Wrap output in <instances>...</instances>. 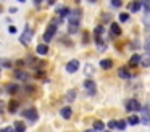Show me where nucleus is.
Instances as JSON below:
<instances>
[{
	"label": "nucleus",
	"instance_id": "obj_1",
	"mask_svg": "<svg viewBox=\"0 0 150 132\" xmlns=\"http://www.w3.org/2000/svg\"><path fill=\"white\" fill-rule=\"evenodd\" d=\"M79 24H81V10H74L69 15V28H68L69 34H76L79 31Z\"/></svg>",
	"mask_w": 150,
	"mask_h": 132
},
{
	"label": "nucleus",
	"instance_id": "obj_2",
	"mask_svg": "<svg viewBox=\"0 0 150 132\" xmlns=\"http://www.w3.org/2000/svg\"><path fill=\"white\" fill-rule=\"evenodd\" d=\"M57 24H58V19H53V21L47 26L45 32H44V40H45V44H49V42L55 37V34H57Z\"/></svg>",
	"mask_w": 150,
	"mask_h": 132
},
{
	"label": "nucleus",
	"instance_id": "obj_3",
	"mask_svg": "<svg viewBox=\"0 0 150 132\" xmlns=\"http://www.w3.org/2000/svg\"><path fill=\"white\" fill-rule=\"evenodd\" d=\"M33 37H34V29L29 28V26H26L23 34H21V37H20V42L23 45H29V42L33 40Z\"/></svg>",
	"mask_w": 150,
	"mask_h": 132
},
{
	"label": "nucleus",
	"instance_id": "obj_4",
	"mask_svg": "<svg viewBox=\"0 0 150 132\" xmlns=\"http://www.w3.org/2000/svg\"><path fill=\"white\" fill-rule=\"evenodd\" d=\"M140 108H142V106H140V103H139V100H137V98H129L126 102V111H129V113L139 111Z\"/></svg>",
	"mask_w": 150,
	"mask_h": 132
},
{
	"label": "nucleus",
	"instance_id": "obj_5",
	"mask_svg": "<svg viewBox=\"0 0 150 132\" xmlns=\"http://www.w3.org/2000/svg\"><path fill=\"white\" fill-rule=\"evenodd\" d=\"M21 116L23 118H28L29 121H37V118H39V114H37V109H34V108H26V109H23L21 111Z\"/></svg>",
	"mask_w": 150,
	"mask_h": 132
},
{
	"label": "nucleus",
	"instance_id": "obj_6",
	"mask_svg": "<svg viewBox=\"0 0 150 132\" xmlns=\"http://www.w3.org/2000/svg\"><path fill=\"white\" fill-rule=\"evenodd\" d=\"M84 89H86V92H87L89 95H95V92H97V85H95V82L92 79H86L84 80Z\"/></svg>",
	"mask_w": 150,
	"mask_h": 132
},
{
	"label": "nucleus",
	"instance_id": "obj_7",
	"mask_svg": "<svg viewBox=\"0 0 150 132\" xmlns=\"http://www.w3.org/2000/svg\"><path fill=\"white\" fill-rule=\"evenodd\" d=\"M142 6H144V5H142V0H132V2H129L127 8H129V11L136 13V11H139Z\"/></svg>",
	"mask_w": 150,
	"mask_h": 132
},
{
	"label": "nucleus",
	"instance_id": "obj_8",
	"mask_svg": "<svg viewBox=\"0 0 150 132\" xmlns=\"http://www.w3.org/2000/svg\"><path fill=\"white\" fill-rule=\"evenodd\" d=\"M78 69H79V61L78 60L68 61V64H66V71H68V73H76Z\"/></svg>",
	"mask_w": 150,
	"mask_h": 132
},
{
	"label": "nucleus",
	"instance_id": "obj_9",
	"mask_svg": "<svg viewBox=\"0 0 150 132\" xmlns=\"http://www.w3.org/2000/svg\"><path fill=\"white\" fill-rule=\"evenodd\" d=\"M140 122H144L145 126H150V113H149V106L142 109V116H140Z\"/></svg>",
	"mask_w": 150,
	"mask_h": 132
},
{
	"label": "nucleus",
	"instance_id": "obj_10",
	"mask_svg": "<svg viewBox=\"0 0 150 132\" xmlns=\"http://www.w3.org/2000/svg\"><path fill=\"white\" fill-rule=\"evenodd\" d=\"M118 76H120V79H131L132 74H131V71L127 68H120L118 69Z\"/></svg>",
	"mask_w": 150,
	"mask_h": 132
},
{
	"label": "nucleus",
	"instance_id": "obj_11",
	"mask_svg": "<svg viewBox=\"0 0 150 132\" xmlns=\"http://www.w3.org/2000/svg\"><path fill=\"white\" fill-rule=\"evenodd\" d=\"M60 114H62L65 119H69V118H71V114H73L71 106H63V108L60 109Z\"/></svg>",
	"mask_w": 150,
	"mask_h": 132
},
{
	"label": "nucleus",
	"instance_id": "obj_12",
	"mask_svg": "<svg viewBox=\"0 0 150 132\" xmlns=\"http://www.w3.org/2000/svg\"><path fill=\"white\" fill-rule=\"evenodd\" d=\"M121 34V28L118 23H111L110 26V35H120Z\"/></svg>",
	"mask_w": 150,
	"mask_h": 132
},
{
	"label": "nucleus",
	"instance_id": "obj_13",
	"mask_svg": "<svg viewBox=\"0 0 150 132\" xmlns=\"http://www.w3.org/2000/svg\"><path fill=\"white\" fill-rule=\"evenodd\" d=\"M5 90H7V93H10V95H15L16 92H20V85H18V84H8Z\"/></svg>",
	"mask_w": 150,
	"mask_h": 132
},
{
	"label": "nucleus",
	"instance_id": "obj_14",
	"mask_svg": "<svg viewBox=\"0 0 150 132\" xmlns=\"http://www.w3.org/2000/svg\"><path fill=\"white\" fill-rule=\"evenodd\" d=\"M139 63H140V55L134 53L132 56H131V60H129V68H134V66H137Z\"/></svg>",
	"mask_w": 150,
	"mask_h": 132
},
{
	"label": "nucleus",
	"instance_id": "obj_15",
	"mask_svg": "<svg viewBox=\"0 0 150 132\" xmlns=\"http://www.w3.org/2000/svg\"><path fill=\"white\" fill-rule=\"evenodd\" d=\"M36 52L39 55H47V53H49V47H47V44H40V45H37Z\"/></svg>",
	"mask_w": 150,
	"mask_h": 132
},
{
	"label": "nucleus",
	"instance_id": "obj_16",
	"mask_svg": "<svg viewBox=\"0 0 150 132\" xmlns=\"http://www.w3.org/2000/svg\"><path fill=\"white\" fill-rule=\"evenodd\" d=\"M15 77H16V79H21V80H26L28 77H29V74L21 71V69H18V71H15Z\"/></svg>",
	"mask_w": 150,
	"mask_h": 132
},
{
	"label": "nucleus",
	"instance_id": "obj_17",
	"mask_svg": "<svg viewBox=\"0 0 150 132\" xmlns=\"http://www.w3.org/2000/svg\"><path fill=\"white\" fill-rule=\"evenodd\" d=\"M139 122H140V118L136 114H131L129 118H127V124H131V126H137Z\"/></svg>",
	"mask_w": 150,
	"mask_h": 132
},
{
	"label": "nucleus",
	"instance_id": "obj_18",
	"mask_svg": "<svg viewBox=\"0 0 150 132\" xmlns=\"http://www.w3.org/2000/svg\"><path fill=\"white\" fill-rule=\"evenodd\" d=\"M13 129H15V132H24L26 131V126H24L21 121H16L13 124Z\"/></svg>",
	"mask_w": 150,
	"mask_h": 132
},
{
	"label": "nucleus",
	"instance_id": "obj_19",
	"mask_svg": "<svg viewBox=\"0 0 150 132\" xmlns=\"http://www.w3.org/2000/svg\"><path fill=\"white\" fill-rule=\"evenodd\" d=\"M100 66L103 68V69H110V68L113 66V61H111L110 58H105V60L100 61Z\"/></svg>",
	"mask_w": 150,
	"mask_h": 132
},
{
	"label": "nucleus",
	"instance_id": "obj_20",
	"mask_svg": "<svg viewBox=\"0 0 150 132\" xmlns=\"http://www.w3.org/2000/svg\"><path fill=\"white\" fill-rule=\"evenodd\" d=\"M18 105H20V103H18L16 100H11V102L8 103V111H10V113H15V111L18 109Z\"/></svg>",
	"mask_w": 150,
	"mask_h": 132
},
{
	"label": "nucleus",
	"instance_id": "obj_21",
	"mask_svg": "<svg viewBox=\"0 0 150 132\" xmlns=\"http://www.w3.org/2000/svg\"><path fill=\"white\" fill-rule=\"evenodd\" d=\"M58 15H60V18H65V16L71 15V10L66 8V6H63V8H58Z\"/></svg>",
	"mask_w": 150,
	"mask_h": 132
},
{
	"label": "nucleus",
	"instance_id": "obj_22",
	"mask_svg": "<svg viewBox=\"0 0 150 132\" xmlns=\"http://www.w3.org/2000/svg\"><path fill=\"white\" fill-rule=\"evenodd\" d=\"M140 64H142V66H145V68H147V66H150V56H149L147 53L144 55V58L140 56Z\"/></svg>",
	"mask_w": 150,
	"mask_h": 132
},
{
	"label": "nucleus",
	"instance_id": "obj_23",
	"mask_svg": "<svg viewBox=\"0 0 150 132\" xmlns=\"http://www.w3.org/2000/svg\"><path fill=\"white\" fill-rule=\"evenodd\" d=\"M126 126H127V122L123 121V119H121V121H116V129L118 131H126Z\"/></svg>",
	"mask_w": 150,
	"mask_h": 132
},
{
	"label": "nucleus",
	"instance_id": "obj_24",
	"mask_svg": "<svg viewBox=\"0 0 150 132\" xmlns=\"http://www.w3.org/2000/svg\"><path fill=\"white\" fill-rule=\"evenodd\" d=\"M74 98H76V92L74 90H68V93H66V100H68V102H73Z\"/></svg>",
	"mask_w": 150,
	"mask_h": 132
},
{
	"label": "nucleus",
	"instance_id": "obj_25",
	"mask_svg": "<svg viewBox=\"0 0 150 132\" xmlns=\"http://www.w3.org/2000/svg\"><path fill=\"white\" fill-rule=\"evenodd\" d=\"M103 127H105V124L102 121H95L94 122V129H95V131H103Z\"/></svg>",
	"mask_w": 150,
	"mask_h": 132
},
{
	"label": "nucleus",
	"instance_id": "obj_26",
	"mask_svg": "<svg viewBox=\"0 0 150 132\" xmlns=\"http://www.w3.org/2000/svg\"><path fill=\"white\" fill-rule=\"evenodd\" d=\"M144 24H145L147 29H150V13H145V15H144Z\"/></svg>",
	"mask_w": 150,
	"mask_h": 132
},
{
	"label": "nucleus",
	"instance_id": "obj_27",
	"mask_svg": "<svg viewBox=\"0 0 150 132\" xmlns=\"http://www.w3.org/2000/svg\"><path fill=\"white\" fill-rule=\"evenodd\" d=\"M110 3H111V6H113V8H120V6L123 5V2H121V0H110Z\"/></svg>",
	"mask_w": 150,
	"mask_h": 132
},
{
	"label": "nucleus",
	"instance_id": "obj_28",
	"mask_svg": "<svg viewBox=\"0 0 150 132\" xmlns=\"http://www.w3.org/2000/svg\"><path fill=\"white\" fill-rule=\"evenodd\" d=\"M120 21H121V23L129 21V15H127V13H120Z\"/></svg>",
	"mask_w": 150,
	"mask_h": 132
},
{
	"label": "nucleus",
	"instance_id": "obj_29",
	"mask_svg": "<svg viewBox=\"0 0 150 132\" xmlns=\"http://www.w3.org/2000/svg\"><path fill=\"white\" fill-rule=\"evenodd\" d=\"M142 5L145 8V13H150V0H142Z\"/></svg>",
	"mask_w": 150,
	"mask_h": 132
},
{
	"label": "nucleus",
	"instance_id": "obj_30",
	"mask_svg": "<svg viewBox=\"0 0 150 132\" xmlns=\"http://www.w3.org/2000/svg\"><path fill=\"white\" fill-rule=\"evenodd\" d=\"M103 31H105V29L102 28V26H97V28H95V31H94V34L95 35H102V34H103Z\"/></svg>",
	"mask_w": 150,
	"mask_h": 132
},
{
	"label": "nucleus",
	"instance_id": "obj_31",
	"mask_svg": "<svg viewBox=\"0 0 150 132\" xmlns=\"http://www.w3.org/2000/svg\"><path fill=\"white\" fill-rule=\"evenodd\" d=\"M0 63L4 64L5 68H11V63H10V61H7V60H0Z\"/></svg>",
	"mask_w": 150,
	"mask_h": 132
},
{
	"label": "nucleus",
	"instance_id": "obj_32",
	"mask_svg": "<svg viewBox=\"0 0 150 132\" xmlns=\"http://www.w3.org/2000/svg\"><path fill=\"white\" fill-rule=\"evenodd\" d=\"M0 132H15V129L8 126V127H4V129H0Z\"/></svg>",
	"mask_w": 150,
	"mask_h": 132
},
{
	"label": "nucleus",
	"instance_id": "obj_33",
	"mask_svg": "<svg viewBox=\"0 0 150 132\" xmlns=\"http://www.w3.org/2000/svg\"><path fill=\"white\" fill-rule=\"evenodd\" d=\"M108 127L115 129V127H116V121H110V122H108Z\"/></svg>",
	"mask_w": 150,
	"mask_h": 132
},
{
	"label": "nucleus",
	"instance_id": "obj_34",
	"mask_svg": "<svg viewBox=\"0 0 150 132\" xmlns=\"http://www.w3.org/2000/svg\"><path fill=\"white\" fill-rule=\"evenodd\" d=\"M8 31H10L11 34H15V32H16V28H15V26H10V28H8Z\"/></svg>",
	"mask_w": 150,
	"mask_h": 132
},
{
	"label": "nucleus",
	"instance_id": "obj_35",
	"mask_svg": "<svg viewBox=\"0 0 150 132\" xmlns=\"http://www.w3.org/2000/svg\"><path fill=\"white\" fill-rule=\"evenodd\" d=\"M42 2H44V0H34V5H36V6H39Z\"/></svg>",
	"mask_w": 150,
	"mask_h": 132
},
{
	"label": "nucleus",
	"instance_id": "obj_36",
	"mask_svg": "<svg viewBox=\"0 0 150 132\" xmlns=\"http://www.w3.org/2000/svg\"><path fill=\"white\" fill-rule=\"evenodd\" d=\"M84 132H97L95 129H89V131H84Z\"/></svg>",
	"mask_w": 150,
	"mask_h": 132
},
{
	"label": "nucleus",
	"instance_id": "obj_37",
	"mask_svg": "<svg viewBox=\"0 0 150 132\" xmlns=\"http://www.w3.org/2000/svg\"><path fill=\"white\" fill-rule=\"evenodd\" d=\"M2 106H4V102H2V100H0V109H2Z\"/></svg>",
	"mask_w": 150,
	"mask_h": 132
},
{
	"label": "nucleus",
	"instance_id": "obj_38",
	"mask_svg": "<svg viewBox=\"0 0 150 132\" xmlns=\"http://www.w3.org/2000/svg\"><path fill=\"white\" fill-rule=\"evenodd\" d=\"M87 2H91V3H95V2H97V0H87Z\"/></svg>",
	"mask_w": 150,
	"mask_h": 132
},
{
	"label": "nucleus",
	"instance_id": "obj_39",
	"mask_svg": "<svg viewBox=\"0 0 150 132\" xmlns=\"http://www.w3.org/2000/svg\"><path fill=\"white\" fill-rule=\"evenodd\" d=\"M18 2H21V3H23V2H26V0H18Z\"/></svg>",
	"mask_w": 150,
	"mask_h": 132
},
{
	"label": "nucleus",
	"instance_id": "obj_40",
	"mask_svg": "<svg viewBox=\"0 0 150 132\" xmlns=\"http://www.w3.org/2000/svg\"><path fill=\"white\" fill-rule=\"evenodd\" d=\"M105 132H111V131H105Z\"/></svg>",
	"mask_w": 150,
	"mask_h": 132
}]
</instances>
